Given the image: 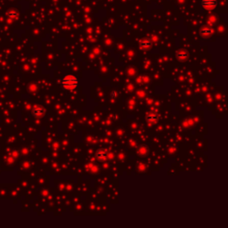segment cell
I'll return each mask as SVG.
<instances>
[{
	"label": "cell",
	"instance_id": "6da1fadb",
	"mask_svg": "<svg viewBox=\"0 0 228 228\" xmlns=\"http://www.w3.org/2000/svg\"><path fill=\"white\" fill-rule=\"evenodd\" d=\"M62 86L69 90H72L74 88H77L78 86V79L71 75L66 76L63 79H62Z\"/></svg>",
	"mask_w": 228,
	"mask_h": 228
},
{
	"label": "cell",
	"instance_id": "7a4b0ae2",
	"mask_svg": "<svg viewBox=\"0 0 228 228\" xmlns=\"http://www.w3.org/2000/svg\"><path fill=\"white\" fill-rule=\"evenodd\" d=\"M217 0H202L201 2V5L205 9H213L217 6Z\"/></svg>",
	"mask_w": 228,
	"mask_h": 228
},
{
	"label": "cell",
	"instance_id": "3957f363",
	"mask_svg": "<svg viewBox=\"0 0 228 228\" xmlns=\"http://www.w3.org/2000/svg\"><path fill=\"white\" fill-rule=\"evenodd\" d=\"M32 114L36 118H40L45 114V109L41 106H36L32 110Z\"/></svg>",
	"mask_w": 228,
	"mask_h": 228
},
{
	"label": "cell",
	"instance_id": "277c9868",
	"mask_svg": "<svg viewBox=\"0 0 228 228\" xmlns=\"http://www.w3.org/2000/svg\"><path fill=\"white\" fill-rule=\"evenodd\" d=\"M96 157H97V159L100 160H105L106 157H107V152H106V151L103 150V149H102V150H99V151L96 152Z\"/></svg>",
	"mask_w": 228,
	"mask_h": 228
},
{
	"label": "cell",
	"instance_id": "5b68a950",
	"mask_svg": "<svg viewBox=\"0 0 228 228\" xmlns=\"http://www.w3.org/2000/svg\"><path fill=\"white\" fill-rule=\"evenodd\" d=\"M7 16H8V18L15 19V18H17V16H18V13H17L16 11H14V10H11V11H9V12L7 13Z\"/></svg>",
	"mask_w": 228,
	"mask_h": 228
},
{
	"label": "cell",
	"instance_id": "8992f818",
	"mask_svg": "<svg viewBox=\"0 0 228 228\" xmlns=\"http://www.w3.org/2000/svg\"><path fill=\"white\" fill-rule=\"evenodd\" d=\"M201 34L202 35H205V36H209V35H210L211 33H212V30H210V29H203V30H201Z\"/></svg>",
	"mask_w": 228,
	"mask_h": 228
},
{
	"label": "cell",
	"instance_id": "52a82bcc",
	"mask_svg": "<svg viewBox=\"0 0 228 228\" xmlns=\"http://www.w3.org/2000/svg\"><path fill=\"white\" fill-rule=\"evenodd\" d=\"M177 55H178L180 58H183V57H186V53H184V52H183V53H177Z\"/></svg>",
	"mask_w": 228,
	"mask_h": 228
},
{
	"label": "cell",
	"instance_id": "ba28073f",
	"mask_svg": "<svg viewBox=\"0 0 228 228\" xmlns=\"http://www.w3.org/2000/svg\"><path fill=\"white\" fill-rule=\"evenodd\" d=\"M151 45V43H149V42H143V43H142V46H149Z\"/></svg>",
	"mask_w": 228,
	"mask_h": 228
}]
</instances>
